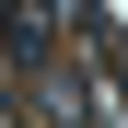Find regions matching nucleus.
Masks as SVG:
<instances>
[{"label":"nucleus","instance_id":"f257e3e1","mask_svg":"<svg viewBox=\"0 0 128 128\" xmlns=\"http://www.w3.org/2000/svg\"><path fill=\"white\" fill-rule=\"evenodd\" d=\"M0 116H12V82H0Z\"/></svg>","mask_w":128,"mask_h":128}]
</instances>
